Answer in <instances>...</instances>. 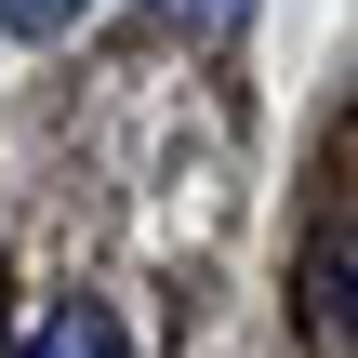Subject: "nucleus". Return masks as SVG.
<instances>
[{
	"label": "nucleus",
	"instance_id": "f257e3e1",
	"mask_svg": "<svg viewBox=\"0 0 358 358\" xmlns=\"http://www.w3.org/2000/svg\"><path fill=\"white\" fill-rule=\"evenodd\" d=\"M27 358H133V332H120V306L66 292L53 319H27Z\"/></svg>",
	"mask_w": 358,
	"mask_h": 358
},
{
	"label": "nucleus",
	"instance_id": "f03ea898",
	"mask_svg": "<svg viewBox=\"0 0 358 358\" xmlns=\"http://www.w3.org/2000/svg\"><path fill=\"white\" fill-rule=\"evenodd\" d=\"M306 279H319V332L358 345V239H319V266H306Z\"/></svg>",
	"mask_w": 358,
	"mask_h": 358
},
{
	"label": "nucleus",
	"instance_id": "7ed1b4c3",
	"mask_svg": "<svg viewBox=\"0 0 358 358\" xmlns=\"http://www.w3.org/2000/svg\"><path fill=\"white\" fill-rule=\"evenodd\" d=\"M80 13H93V0H0V27H13V40H66Z\"/></svg>",
	"mask_w": 358,
	"mask_h": 358
},
{
	"label": "nucleus",
	"instance_id": "20e7f679",
	"mask_svg": "<svg viewBox=\"0 0 358 358\" xmlns=\"http://www.w3.org/2000/svg\"><path fill=\"white\" fill-rule=\"evenodd\" d=\"M173 13H186V27H199V40H226V27H239V13H252V0H173Z\"/></svg>",
	"mask_w": 358,
	"mask_h": 358
}]
</instances>
